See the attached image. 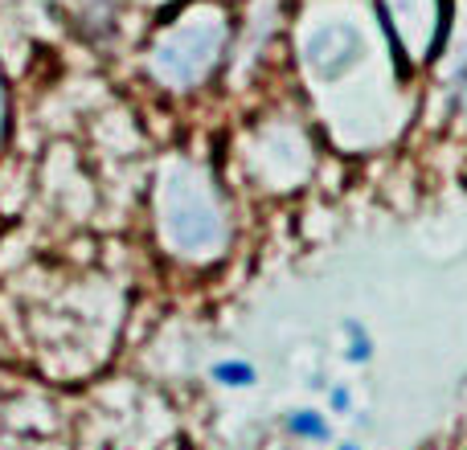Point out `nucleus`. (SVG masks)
<instances>
[{"label":"nucleus","mask_w":467,"mask_h":450,"mask_svg":"<svg viewBox=\"0 0 467 450\" xmlns=\"http://www.w3.org/2000/svg\"><path fill=\"white\" fill-rule=\"evenodd\" d=\"M210 377L218 381V385H226V389H250L258 381V373H254V364L250 361H218L210 369Z\"/></svg>","instance_id":"nucleus-4"},{"label":"nucleus","mask_w":467,"mask_h":450,"mask_svg":"<svg viewBox=\"0 0 467 450\" xmlns=\"http://www.w3.org/2000/svg\"><path fill=\"white\" fill-rule=\"evenodd\" d=\"M226 46V16L222 8H197L181 25H172L152 49V66L172 87H193L197 78L210 74Z\"/></svg>","instance_id":"nucleus-1"},{"label":"nucleus","mask_w":467,"mask_h":450,"mask_svg":"<svg viewBox=\"0 0 467 450\" xmlns=\"http://www.w3.org/2000/svg\"><path fill=\"white\" fill-rule=\"evenodd\" d=\"M345 336H348L345 361L348 364H369L373 361V340H369V332H365V323L361 320H345Z\"/></svg>","instance_id":"nucleus-5"},{"label":"nucleus","mask_w":467,"mask_h":450,"mask_svg":"<svg viewBox=\"0 0 467 450\" xmlns=\"http://www.w3.org/2000/svg\"><path fill=\"white\" fill-rule=\"evenodd\" d=\"M164 233L181 254H218L222 246V213L202 189V180L181 172L169 185L164 201Z\"/></svg>","instance_id":"nucleus-2"},{"label":"nucleus","mask_w":467,"mask_h":450,"mask_svg":"<svg viewBox=\"0 0 467 450\" xmlns=\"http://www.w3.org/2000/svg\"><path fill=\"white\" fill-rule=\"evenodd\" d=\"M5 123H8V90H5V74H0V136H5Z\"/></svg>","instance_id":"nucleus-9"},{"label":"nucleus","mask_w":467,"mask_h":450,"mask_svg":"<svg viewBox=\"0 0 467 450\" xmlns=\"http://www.w3.org/2000/svg\"><path fill=\"white\" fill-rule=\"evenodd\" d=\"M287 430L296 438H316V443L328 438V422H324V414H316V410H291L287 414Z\"/></svg>","instance_id":"nucleus-6"},{"label":"nucleus","mask_w":467,"mask_h":450,"mask_svg":"<svg viewBox=\"0 0 467 450\" xmlns=\"http://www.w3.org/2000/svg\"><path fill=\"white\" fill-rule=\"evenodd\" d=\"M365 57V37L353 21H324L307 29L304 62L320 82H337Z\"/></svg>","instance_id":"nucleus-3"},{"label":"nucleus","mask_w":467,"mask_h":450,"mask_svg":"<svg viewBox=\"0 0 467 450\" xmlns=\"http://www.w3.org/2000/svg\"><path fill=\"white\" fill-rule=\"evenodd\" d=\"M455 90H460V98L467 103V46H463V54H460V66H455Z\"/></svg>","instance_id":"nucleus-8"},{"label":"nucleus","mask_w":467,"mask_h":450,"mask_svg":"<svg viewBox=\"0 0 467 450\" xmlns=\"http://www.w3.org/2000/svg\"><path fill=\"white\" fill-rule=\"evenodd\" d=\"M337 450H361V446H357V443H345V446H337Z\"/></svg>","instance_id":"nucleus-10"},{"label":"nucleus","mask_w":467,"mask_h":450,"mask_svg":"<svg viewBox=\"0 0 467 450\" xmlns=\"http://www.w3.org/2000/svg\"><path fill=\"white\" fill-rule=\"evenodd\" d=\"M348 405H353V397H348L345 385L328 389V410H332V414H348Z\"/></svg>","instance_id":"nucleus-7"}]
</instances>
